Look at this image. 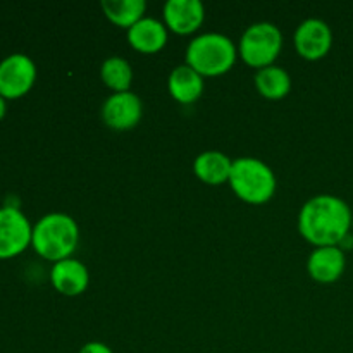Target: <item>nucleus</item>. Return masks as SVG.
Masks as SVG:
<instances>
[{"instance_id":"obj_2","label":"nucleus","mask_w":353,"mask_h":353,"mask_svg":"<svg viewBox=\"0 0 353 353\" xmlns=\"http://www.w3.org/2000/svg\"><path fill=\"white\" fill-rule=\"evenodd\" d=\"M79 243V226L65 212H48L33 224L31 248L50 262L72 257Z\"/></svg>"},{"instance_id":"obj_6","label":"nucleus","mask_w":353,"mask_h":353,"mask_svg":"<svg viewBox=\"0 0 353 353\" xmlns=\"http://www.w3.org/2000/svg\"><path fill=\"white\" fill-rule=\"evenodd\" d=\"M33 224L17 205L0 207V261L17 257L31 247Z\"/></svg>"},{"instance_id":"obj_16","label":"nucleus","mask_w":353,"mask_h":353,"mask_svg":"<svg viewBox=\"0 0 353 353\" xmlns=\"http://www.w3.org/2000/svg\"><path fill=\"white\" fill-rule=\"evenodd\" d=\"M255 88L268 100H281L292 90V76L281 65H268L255 72Z\"/></svg>"},{"instance_id":"obj_8","label":"nucleus","mask_w":353,"mask_h":353,"mask_svg":"<svg viewBox=\"0 0 353 353\" xmlns=\"http://www.w3.org/2000/svg\"><path fill=\"white\" fill-rule=\"evenodd\" d=\"M293 43L303 59L319 61L326 57L333 47V31L326 21L319 17H309L296 26Z\"/></svg>"},{"instance_id":"obj_14","label":"nucleus","mask_w":353,"mask_h":353,"mask_svg":"<svg viewBox=\"0 0 353 353\" xmlns=\"http://www.w3.org/2000/svg\"><path fill=\"white\" fill-rule=\"evenodd\" d=\"M205 81L200 72L188 64L176 65L168 78V90L172 99L179 103H193L202 97Z\"/></svg>"},{"instance_id":"obj_7","label":"nucleus","mask_w":353,"mask_h":353,"mask_svg":"<svg viewBox=\"0 0 353 353\" xmlns=\"http://www.w3.org/2000/svg\"><path fill=\"white\" fill-rule=\"evenodd\" d=\"M38 69L26 54H9L0 61V97L9 102L28 95L37 83Z\"/></svg>"},{"instance_id":"obj_18","label":"nucleus","mask_w":353,"mask_h":353,"mask_svg":"<svg viewBox=\"0 0 353 353\" xmlns=\"http://www.w3.org/2000/svg\"><path fill=\"white\" fill-rule=\"evenodd\" d=\"M100 78L107 88L114 93L130 92L131 83H133V68L130 62L119 55L105 59L100 65Z\"/></svg>"},{"instance_id":"obj_5","label":"nucleus","mask_w":353,"mask_h":353,"mask_svg":"<svg viewBox=\"0 0 353 353\" xmlns=\"http://www.w3.org/2000/svg\"><path fill=\"white\" fill-rule=\"evenodd\" d=\"M281 48V30L269 21H261L243 31L238 43V55L241 61L259 71V69L274 64Z\"/></svg>"},{"instance_id":"obj_9","label":"nucleus","mask_w":353,"mask_h":353,"mask_svg":"<svg viewBox=\"0 0 353 353\" xmlns=\"http://www.w3.org/2000/svg\"><path fill=\"white\" fill-rule=\"evenodd\" d=\"M100 114H102V121L110 130H133L134 126H138L141 116H143V102L131 90L130 92L112 93L105 99Z\"/></svg>"},{"instance_id":"obj_11","label":"nucleus","mask_w":353,"mask_h":353,"mask_svg":"<svg viewBox=\"0 0 353 353\" xmlns=\"http://www.w3.org/2000/svg\"><path fill=\"white\" fill-rule=\"evenodd\" d=\"M347 268L345 250L338 245L333 247H316L307 259V271L314 281L334 283L343 276Z\"/></svg>"},{"instance_id":"obj_12","label":"nucleus","mask_w":353,"mask_h":353,"mask_svg":"<svg viewBox=\"0 0 353 353\" xmlns=\"http://www.w3.org/2000/svg\"><path fill=\"white\" fill-rule=\"evenodd\" d=\"M50 283L62 295H81L90 285L88 268L74 257L59 261L50 269Z\"/></svg>"},{"instance_id":"obj_19","label":"nucleus","mask_w":353,"mask_h":353,"mask_svg":"<svg viewBox=\"0 0 353 353\" xmlns=\"http://www.w3.org/2000/svg\"><path fill=\"white\" fill-rule=\"evenodd\" d=\"M79 353H114L109 345L102 343V341H90V343L83 345Z\"/></svg>"},{"instance_id":"obj_13","label":"nucleus","mask_w":353,"mask_h":353,"mask_svg":"<svg viewBox=\"0 0 353 353\" xmlns=\"http://www.w3.org/2000/svg\"><path fill=\"white\" fill-rule=\"evenodd\" d=\"M168 31L164 21L145 16L128 30L126 37L134 50L143 52V54H155L168 43Z\"/></svg>"},{"instance_id":"obj_20","label":"nucleus","mask_w":353,"mask_h":353,"mask_svg":"<svg viewBox=\"0 0 353 353\" xmlns=\"http://www.w3.org/2000/svg\"><path fill=\"white\" fill-rule=\"evenodd\" d=\"M7 114V100L3 99V97H0V121L6 117Z\"/></svg>"},{"instance_id":"obj_15","label":"nucleus","mask_w":353,"mask_h":353,"mask_svg":"<svg viewBox=\"0 0 353 353\" xmlns=\"http://www.w3.org/2000/svg\"><path fill=\"white\" fill-rule=\"evenodd\" d=\"M233 161L219 150L200 152L193 161V172L207 185H223L230 181Z\"/></svg>"},{"instance_id":"obj_21","label":"nucleus","mask_w":353,"mask_h":353,"mask_svg":"<svg viewBox=\"0 0 353 353\" xmlns=\"http://www.w3.org/2000/svg\"><path fill=\"white\" fill-rule=\"evenodd\" d=\"M352 231H353V221H352Z\"/></svg>"},{"instance_id":"obj_4","label":"nucleus","mask_w":353,"mask_h":353,"mask_svg":"<svg viewBox=\"0 0 353 353\" xmlns=\"http://www.w3.org/2000/svg\"><path fill=\"white\" fill-rule=\"evenodd\" d=\"M228 183L238 199L254 205L269 202L274 196L278 186L271 165L257 157L234 159Z\"/></svg>"},{"instance_id":"obj_3","label":"nucleus","mask_w":353,"mask_h":353,"mask_svg":"<svg viewBox=\"0 0 353 353\" xmlns=\"http://www.w3.org/2000/svg\"><path fill=\"white\" fill-rule=\"evenodd\" d=\"M186 62L205 78L230 71L238 59V47L230 37L209 31L193 38L186 47Z\"/></svg>"},{"instance_id":"obj_17","label":"nucleus","mask_w":353,"mask_h":353,"mask_svg":"<svg viewBox=\"0 0 353 353\" xmlns=\"http://www.w3.org/2000/svg\"><path fill=\"white\" fill-rule=\"evenodd\" d=\"M102 9L107 19L119 28L130 30L141 17H145V0H102Z\"/></svg>"},{"instance_id":"obj_10","label":"nucleus","mask_w":353,"mask_h":353,"mask_svg":"<svg viewBox=\"0 0 353 353\" xmlns=\"http://www.w3.org/2000/svg\"><path fill=\"white\" fill-rule=\"evenodd\" d=\"M162 12L168 30L178 34L195 33L205 21V7L200 0H168Z\"/></svg>"},{"instance_id":"obj_1","label":"nucleus","mask_w":353,"mask_h":353,"mask_svg":"<svg viewBox=\"0 0 353 353\" xmlns=\"http://www.w3.org/2000/svg\"><path fill=\"white\" fill-rule=\"evenodd\" d=\"M352 221L353 212L343 199L321 193L300 209L299 231L314 247H333L350 234Z\"/></svg>"}]
</instances>
